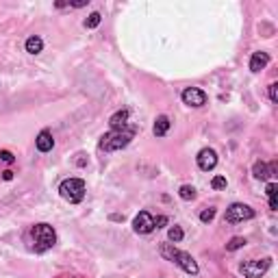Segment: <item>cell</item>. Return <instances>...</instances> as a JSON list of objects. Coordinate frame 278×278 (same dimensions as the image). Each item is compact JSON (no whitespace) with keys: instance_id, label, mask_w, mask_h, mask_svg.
Listing matches in <instances>:
<instances>
[{"instance_id":"3957f363","label":"cell","mask_w":278,"mask_h":278,"mask_svg":"<svg viewBox=\"0 0 278 278\" xmlns=\"http://www.w3.org/2000/svg\"><path fill=\"white\" fill-rule=\"evenodd\" d=\"M31 241L35 252H46L57 244V233L50 224H35L31 228Z\"/></svg>"},{"instance_id":"ba28073f","label":"cell","mask_w":278,"mask_h":278,"mask_svg":"<svg viewBox=\"0 0 278 278\" xmlns=\"http://www.w3.org/2000/svg\"><path fill=\"white\" fill-rule=\"evenodd\" d=\"M183 102L189 104V106H204L206 104V93L202 90H198V87H187V90H183L181 93Z\"/></svg>"},{"instance_id":"9c48e42d","label":"cell","mask_w":278,"mask_h":278,"mask_svg":"<svg viewBox=\"0 0 278 278\" xmlns=\"http://www.w3.org/2000/svg\"><path fill=\"white\" fill-rule=\"evenodd\" d=\"M198 168L204 170V172H209V170H213L217 165V152L211 150V148H204V150L198 152Z\"/></svg>"},{"instance_id":"277c9868","label":"cell","mask_w":278,"mask_h":278,"mask_svg":"<svg viewBox=\"0 0 278 278\" xmlns=\"http://www.w3.org/2000/svg\"><path fill=\"white\" fill-rule=\"evenodd\" d=\"M59 193H61L63 200L72 204H79L83 198H85V181L81 179H66L59 185Z\"/></svg>"},{"instance_id":"484cf974","label":"cell","mask_w":278,"mask_h":278,"mask_svg":"<svg viewBox=\"0 0 278 278\" xmlns=\"http://www.w3.org/2000/svg\"><path fill=\"white\" fill-rule=\"evenodd\" d=\"M2 179H4V181H11V179H13V172H11V170H7V172H2Z\"/></svg>"},{"instance_id":"5bb4252c","label":"cell","mask_w":278,"mask_h":278,"mask_svg":"<svg viewBox=\"0 0 278 278\" xmlns=\"http://www.w3.org/2000/svg\"><path fill=\"white\" fill-rule=\"evenodd\" d=\"M44 50V41L37 35H33V37L26 39V52H31V55H39V52Z\"/></svg>"},{"instance_id":"603a6c76","label":"cell","mask_w":278,"mask_h":278,"mask_svg":"<svg viewBox=\"0 0 278 278\" xmlns=\"http://www.w3.org/2000/svg\"><path fill=\"white\" fill-rule=\"evenodd\" d=\"M270 100L272 102H276L278 100V83H272L270 85Z\"/></svg>"},{"instance_id":"7c38bea8","label":"cell","mask_w":278,"mask_h":278,"mask_svg":"<svg viewBox=\"0 0 278 278\" xmlns=\"http://www.w3.org/2000/svg\"><path fill=\"white\" fill-rule=\"evenodd\" d=\"M270 63V55L268 52H254L250 59V70L252 72H261V70Z\"/></svg>"},{"instance_id":"6da1fadb","label":"cell","mask_w":278,"mask_h":278,"mask_svg":"<svg viewBox=\"0 0 278 278\" xmlns=\"http://www.w3.org/2000/svg\"><path fill=\"white\" fill-rule=\"evenodd\" d=\"M159 252H161L163 259H168V261L181 265V268L185 270L187 274H191V276L198 274V263H196V259H193L191 254H187V252L179 250V248H174V244H161Z\"/></svg>"},{"instance_id":"30bf717a","label":"cell","mask_w":278,"mask_h":278,"mask_svg":"<svg viewBox=\"0 0 278 278\" xmlns=\"http://www.w3.org/2000/svg\"><path fill=\"white\" fill-rule=\"evenodd\" d=\"M252 174L257 176V179H261V181H268L270 176H274L276 174V163H263V161H257L254 163V168H252Z\"/></svg>"},{"instance_id":"4fadbf2b","label":"cell","mask_w":278,"mask_h":278,"mask_svg":"<svg viewBox=\"0 0 278 278\" xmlns=\"http://www.w3.org/2000/svg\"><path fill=\"white\" fill-rule=\"evenodd\" d=\"M126 120H128V111L126 109H122V111H117V113H113V115H111V120H109L111 131H115V128H124V126H126Z\"/></svg>"},{"instance_id":"d4e9b609","label":"cell","mask_w":278,"mask_h":278,"mask_svg":"<svg viewBox=\"0 0 278 278\" xmlns=\"http://www.w3.org/2000/svg\"><path fill=\"white\" fill-rule=\"evenodd\" d=\"M163 224H168V217H165V215H159L157 220H155V228H161Z\"/></svg>"},{"instance_id":"4316f807","label":"cell","mask_w":278,"mask_h":278,"mask_svg":"<svg viewBox=\"0 0 278 278\" xmlns=\"http://www.w3.org/2000/svg\"><path fill=\"white\" fill-rule=\"evenodd\" d=\"M270 209H272V211H276V209H278V202H276V198H270Z\"/></svg>"},{"instance_id":"d6986e66","label":"cell","mask_w":278,"mask_h":278,"mask_svg":"<svg viewBox=\"0 0 278 278\" xmlns=\"http://www.w3.org/2000/svg\"><path fill=\"white\" fill-rule=\"evenodd\" d=\"M100 22H102V15H100L98 11H96V13H92V15L85 20V28H96Z\"/></svg>"},{"instance_id":"7402d4cb","label":"cell","mask_w":278,"mask_h":278,"mask_svg":"<svg viewBox=\"0 0 278 278\" xmlns=\"http://www.w3.org/2000/svg\"><path fill=\"white\" fill-rule=\"evenodd\" d=\"M0 161H2V163H7V165H11V163L15 161V159H13V155H11L9 150H2V152H0Z\"/></svg>"},{"instance_id":"52a82bcc","label":"cell","mask_w":278,"mask_h":278,"mask_svg":"<svg viewBox=\"0 0 278 278\" xmlns=\"http://www.w3.org/2000/svg\"><path fill=\"white\" fill-rule=\"evenodd\" d=\"M133 228H135V233H139V235L152 233V230H155V217L148 211H139L137 217L133 220Z\"/></svg>"},{"instance_id":"9a60e30c","label":"cell","mask_w":278,"mask_h":278,"mask_svg":"<svg viewBox=\"0 0 278 278\" xmlns=\"http://www.w3.org/2000/svg\"><path fill=\"white\" fill-rule=\"evenodd\" d=\"M168 131H170V117L168 115H159L157 122H155V135L157 137H163Z\"/></svg>"},{"instance_id":"ffe728a7","label":"cell","mask_w":278,"mask_h":278,"mask_svg":"<svg viewBox=\"0 0 278 278\" xmlns=\"http://www.w3.org/2000/svg\"><path fill=\"white\" fill-rule=\"evenodd\" d=\"M213 217H215V209H204L202 213H200V222H211Z\"/></svg>"},{"instance_id":"ac0fdd59","label":"cell","mask_w":278,"mask_h":278,"mask_svg":"<svg viewBox=\"0 0 278 278\" xmlns=\"http://www.w3.org/2000/svg\"><path fill=\"white\" fill-rule=\"evenodd\" d=\"M168 237H170V241H174V244H176V241H181L183 237H185V233H183L181 226H172L168 230Z\"/></svg>"},{"instance_id":"44dd1931","label":"cell","mask_w":278,"mask_h":278,"mask_svg":"<svg viewBox=\"0 0 278 278\" xmlns=\"http://www.w3.org/2000/svg\"><path fill=\"white\" fill-rule=\"evenodd\" d=\"M211 187L213 189H224L226 187V179H224V176H215V179L211 181Z\"/></svg>"},{"instance_id":"8992f818","label":"cell","mask_w":278,"mask_h":278,"mask_svg":"<svg viewBox=\"0 0 278 278\" xmlns=\"http://www.w3.org/2000/svg\"><path fill=\"white\" fill-rule=\"evenodd\" d=\"M272 259H261V261H246L241 265V274L246 278H261L270 270Z\"/></svg>"},{"instance_id":"8fae6325","label":"cell","mask_w":278,"mask_h":278,"mask_svg":"<svg viewBox=\"0 0 278 278\" xmlns=\"http://www.w3.org/2000/svg\"><path fill=\"white\" fill-rule=\"evenodd\" d=\"M35 146H37L39 152H50L55 148V139H52V133L50 131H41L35 139Z\"/></svg>"},{"instance_id":"5b68a950","label":"cell","mask_w":278,"mask_h":278,"mask_svg":"<svg viewBox=\"0 0 278 278\" xmlns=\"http://www.w3.org/2000/svg\"><path fill=\"white\" fill-rule=\"evenodd\" d=\"M254 217V209H250L248 204H241V202H235L226 209V215L224 220L230 222V224H237V222H244V220H252Z\"/></svg>"},{"instance_id":"cb8c5ba5","label":"cell","mask_w":278,"mask_h":278,"mask_svg":"<svg viewBox=\"0 0 278 278\" xmlns=\"http://www.w3.org/2000/svg\"><path fill=\"white\" fill-rule=\"evenodd\" d=\"M276 191H278V185L276 183H270L268 189H265V193H268V198H276Z\"/></svg>"},{"instance_id":"e0dca14e","label":"cell","mask_w":278,"mask_h":278,"mask_svg":"<svg viewBox=\"0 0 278 278\" xmlns=\"http://www.w3.org/2000/svg\"><path fill=\"white\" fill-rule=\"evenodd\" d=\"M244 246H246V239L244 237H233L226 244V250L228 252H235V250H239V248H244Z\"/></svg>"},{"instance_id":"7a4b0ae2","label":"cell","mask_w":278,"mask_h":278,"mask_svg":"<svg viewBox=\"0 0 278 278\" xmlns=\"http://www.w3.org/2000/svg\"><path fill=\"white\" fill-rule=\"evenodd\" d=\"M135 137V126H124V128H115V131L106 133L100 137V148L106 152H113V150H122L133 141Z\"/></svg>"},{"instance_id":"2e32d148","label":"cell","mask_w":278,"mask_h":278,"mask_svg":"<svg viewBox=\"0 0 278 278\" xmlns=\"http://www.w3.org/2000/svg\"><path fill=\"white\" fill-rule=\"evenodd\" d=\"M179 196H181L183 200H193V198H196V189H193L191 185H183V187L179 189Z\"/></svg>"}]
</instances>
